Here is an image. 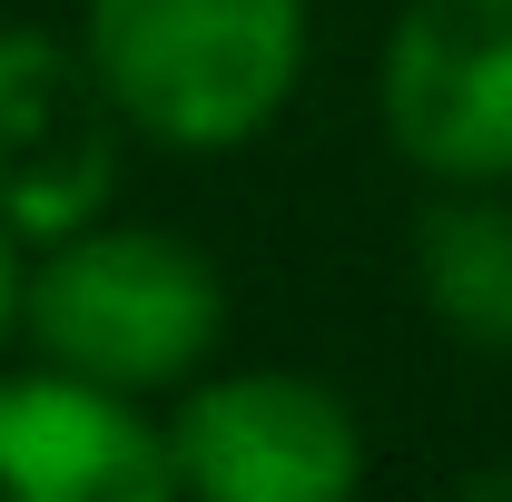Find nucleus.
Masks as SVG:
<instances>
[{
    "label": "nucleus",
    "mask_w": 512,
    "mask_h": 502,
    "mask_svg": "<svg viewBox=\"0 0 512 502\" xmlns=\"http://www.w3.org/2000/svg\"><path fill=\"white\" fill-rule=\"evenodd\" d=\"M20 345L40 365L109 394H178L227 345V266L138 217H89L69 237H40L20 266Z\"/></svg>",
    "instance_id": "f257e3e1"
},
{
    "label": "nucleus",
    "mask_w": 512,
    "mask_h": 502,
    "mask_svg": "<svg viewBox=\"0 0 512 502\" xmlns=\"http://www.w3.org/2000/svg\"><path fill=\"white\" fill-rule=\"evenodd\" d=\"M306 0H79V50L128 138L168 158H237L296 109Z\"/></svg>",
    "instance_id": "f03ea898"
},
{
    "label": "nucleus",
    "mask_w": 512,
    "mask_h": 502,
    "mask_svg": "<svg viewBox=\"0 0 512 502\" xmlns=\"http://www.w3.org/2000/svg\"><path fill=\"white\" fill-rule=\"evenodd\" d=\"M158 424L178 502H365L375 473L365 414L296 365H207L168 394Z\"/></svg>",
    "instance_id": "7ed1b4c3"
},
{
    "label": "nucleus",
    "mask_w": 512,
    "mask_h": 502,
    "mask_svg": "<svg viewBox=\"0 0 512 502\" xmlns=\"http://www.w3.org/2000/svg\"><path fill=\"white\" fill-rule=\"evenodd\" d=\"M375 119L434 188H512V0H404L375 60Z\"/></svg>",
    "instance_id": "20e7f679"
},
{
    "label": "nucleus",
    "mask_w": 512,
    "mask_h": 502,
    "mask_svg": "<svg viewBox=\"0 0 512 502\" xmlns=\"http://www.w3.org/2000/svg\"><path fill=\"white\" fill-rule=\"evenodd\" d=\"M119 148H128V119L109 109L79 30L60 40V30L10 20L0 30V227L20 247H40V237L109 217Z\"/></svg>",
    "instance_id": "39448f33"
},
{
    "label": "nucleus",
    "mask_w": 512,
    "mask_h": 502,
    "mask_svg": "<svg viewBox=\"0 0 512 502\" xmlns=\"http://www.w3.org/2000/svg\"><path fill=\"white\" fill-rule=\"evenodd\" d=\"M0 502H178L168 424L60 365L0 375Z\"/></svg>",
    "instance_id": "423d86ee"
},
{
    "label": "nucleus",
    "mask_w": 512,
    "mask_h": 502,
    "mask_svg": "<svg viewBox=\"0 0 512 502\" xmlns=\"http://www.w3.org/2000/svg\"><path fill=\"white\" fill-rule=\"evenodd\" d=\"M414 296L473 355H512V188H434L414 217Z\"/></svg>",
    "instance_id": "0eeeda50"
},
{
    "label": "nucleus",
    "mask_w": 512,
    "mask_h": 502,
    "mask_svg": "<svg viewBox=\"0 0 512 502\" xmlns=\"http://www.w3.org/2000/svg\"><path fill=\"white\" fill-rule=\"evenodd\" d=\"M20 266H30V247H20V237L0 227V355L20 345Z\"/></svg>",
    "instance_id": "6e6552de"
},
{
    "label": "nucleus",
    "mask_w": 512,
    "mask_h": 502,
    "mask_svg": "<svg viewBox=\"0 0 512 502\" xmlns=\"http://www.w3.org/2000/svg\"><path fill=\"white\" fill-rule=\"evenodd\" d=\"M473 502H512V473H503V483H473Z\"/></svg>",
    "instance_id": "1a4fd4ad"
}]
</instances>
